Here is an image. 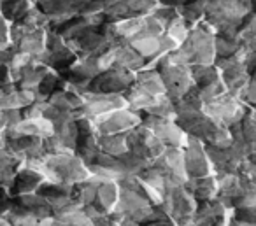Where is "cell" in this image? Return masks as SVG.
Returning a JSON list of instances; mask_svg holds the SVG:
<instances>
[{
	"instance_id": "6da1fadb",
	"label": "cell",
	"mask_w": 256,
	"mask_h": 226,
	"mask_svg": "<svg viewBox=\"0 0 256 226\" xmlns=\"http://www.w3.org/2000/svg\"><path fill=\"white\" fill-rule=\"evenodd\" d=\"M136 74L137 72L128 70V68H120V67L106 68V70L96 74L88 82V90L98 93H123L134 84Z\"/></svg>"
},
{
	"instance_id": "7a4b0ae2",
	"label": "cell",
	"mask_w": 256,
	"mask_h": 226,
	"mask_svg": "<svg viewBox=\"0 0 256 226\" xmlns=\"http://www.w3.org/2000/svg\"><path fill=\"white\" fill-rule=\"evenodd\" d=\"M96 142H98L100 151L107 152V154L120 156L128 151L124 132H121V134H102V135H98V140Z\"/></svg>"
},
{
	"instance_id": "3957f363",
	"label": "cell",
	"mask_w": 256,
	"mask_h": 226,
	"mask_svg": "<svg viewBox=\"0 0 256 226\" xmlns=\"http://www.w3.org/2000/svg\"><path fill=\"white\" fill-rule=\"evenodd\" d=\"M34 8V0H0V14L9 23L20 20Z\"/></svg>"
},
{
	"instance_id": "277c9868",
	"label": "cell",
	"mask_w": 256,
	"mask_h": 226,
	"mask_svg": "<svg viewBox=\"0 0 256 226\" xmlns=\"http://www.w3.org/2000/svg\"><path fill=\"white\" fill-rule=\"evenodd\" d=\"M162 6H174V8H179V6L186 4V2H190V0H158Z\"/></svg>"
}]
</instances>
